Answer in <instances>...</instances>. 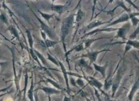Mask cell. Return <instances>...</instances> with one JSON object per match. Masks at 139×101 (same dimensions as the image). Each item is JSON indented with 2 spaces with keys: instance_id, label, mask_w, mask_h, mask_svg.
Returning <instances> with one entry per match:
<instances>
[{
  "instance_id": "obj_5",
  "label": "cell",
  "mask_w": 139,
  "mask_h": 101,
  "mask_svg": "<svg viewBox=\"0 0 139 101\" xmlns=\"http://www.w3.org/2000/svg\"><path fill=\"white\" fill-rule=\"evenodd\" d=\"M98 52H94V53L89 54L88 57H89V58L90 59V60H91L92 62L95 61L96 60V57H97V56L98 55Z\"/></svg>"
},
{
  "instance_id": "obj_18",
  "label": "cell",
  "mask_w": 139,
  "mask_h": 101,
  "mask_svg": "<svg viewBox=\"0 0 139 101\" xmlns=\"http://www.w3.org/2000/svg\"><path fill=\"white\" fill-rule=\"evenodd\" d=\"M77 83L78 84H79V85L81 86H83L84 85L83 81H82L80 79L78 80L77 81Z\"/></svg>"
},
{
  "instance_id": "obj_22",
  "label": "cell",
  "mask_w": 139,
  "mask_h": 101,
  "mask_svg": "<svg viewBox=\"0 0 139 101\" xmlns=\"http://www.w3.org/2000/svg\"></svg>"
},
{
  "instance_id": "obj_14",
  "label": "cell",
  "mask_w": 139,
  "mask_h": 101,
  "mask_svg": "<svg viewBox=\"0 0 139 101\" xmlns=\"http://www.w3.org/2000/svg\"><path fill=\"white\" fill-rule=\"evenodd\" d=\"M28 97L31 100V101H33L32 96V87H31V89L28 92Z\"/></svg>"
},
{
  "instance_id": "obj_17",
  "label": "cell",
  "mask_w": 139,
  "mask_h": 101,
  "mask_svg": "<svg viewBox=\"0 0 139 101\" xmlns=\"http://www.w3.org/2000/svg\"><path fill=\"white\" fill-rule=\"evenodd\" d=\"M83 49V46H82V45H79V46H78L76 47V50L77 51H80V50H82Z\"/></svg>"
},
{
  "instance_id": "obj_16",
  "label": "cell",
  "mask_w": 139,
  "mask_h": 101,
  "mask_svg": "<svg viewBox=\"0 0 139 101\" xmlns=\"http://www.w3.org/2000/svg\"><path fill=\"white\" fill-rule=\"evenodd\" d=\"M48 81H49V82H51L52 84H53L56 87L58 88L59 89H60V88H61L60 87H59V86L58 85V84H57L55 82H54L53 81H52V80H51L50 79H48Z\"/></svg>"
},
{
  "instance_id": "obj_15",
  "label": "cell",
  "mask_w": 139,
  "mask_h": 101,
  "mask_svg": "<svg viewBox=\"0 0 139 101\" xmlns=\"http://www.w3.org/2000/svg\"><path fill=\"white\" fill-rule=\"evenodd\" d=\"M41 15H42L43 17L45 18V19H46L48 21L49 19H50L51 18H52L53 16L52 15H47V14H42Z\"/></svg>"
},
{
  "instance_id": "obj_9",
  "label": "cell",
  "mask_w": 139,
  "mask_h": 101,
  "mask_svg": "<svg viewBox=\"0 0 139 101\" xmlns=\"http://www.w3.org/2000/svg\"><path fill=\"white\" fill-rule=\"evenodd\" d=\"M91 83L93 84V85L96 86V87H98L99 88H100V87H101L102 86V84L98 81L96 80L95 79H93V81H91Z\"/></svg>"
},
{
  "instance_id": "obj_2",
  "label": "cell",
  "mask_w": 139,
  "mask_h": 101,
  "mask_svg": "<svg viewBox=\"0 0 139 101\" xmlns=\"http://www.w3.org/2000/svg\"><path fill=\"white\" fill-rule=\"evenodd\" d=\"M42 27H43V29L44 30V31L48 35V36L50 38L53 39L54 38H55V36L54 34L47 26H46L45 24H43Z\"/></svg>"
},
{
  "instance_id": "obj_8",
  "label": "cell",
  "mask_w": 139,
  "mask_h": 101,
  "mask_svg": "<svg viewBox=\"0 0 139 101\" xmlns=\"http://www.w3.org/2000/svg\"><path fill=\"white\" fill-rule=\"evenodd\" d=\"M60 63V66H61V68H62V71L63 72L64 75V76H65V80H66V83H67V86H68V87H69V85H68V78H67L66 71L64 67L63 66L62 64V63Z\"/></svg>"
},
{
  "instance_id": "obj_7",
  "label": "cell",
  "mask_w": 139,
  "mask_h": 101,
  "mask_svg": "<svg viewBox=\"0 0 139 101\" xmlns=\"http://www.w3.org/2000/svg\"><path fill=\"white\" fill-rule=\"evenodd\" d=\"M95 69H96V70H98L99 71H100V73H101L102 74L104 75V74H105V67H100L99 66L96 65L95 64H94Z\"/></svg>"
},
{
  "instance_id": "obj_20",
  "label": "cell",
  "mask_w": 139,
  "mask_h": 101,
  "mask_svg": "<svg viewBox=\"0 0 139 101\" xmlns=\"http://www.w3.org/2000/svg\"><path fill=\"white\" fill-rule=\"evenodd\" d=\"M79 64L81 65H82V66H85L86 64V62L85 61V60H84L82 59V60H80Z\"/></svg>"
},
{
  "instance_id": "obj_4",
  "label": "cell",
  "mask_w": 139,
  "mask_h": 101,
  "mask_svg": "<svg viewBox=\"0 0 139 101\" xmlns=\"http://www.w3.org/2000/svg\"><path fill=\"white\" fill-rule=\"evenodd\" d=\"M52 9L54 10L55 11L58 13H62V11H63L64 6L61 5H56V6H53L52 7Z\"/></svg>"
},
{
  "instance_id": "obj_21",
  "label": "cell",
  "mask_w": 139,
  "mask_h": 101,
  "mask_svg": "<svg viewBox=\"0 0 139 101\" xmlns=\"http://www.w3.org/2000/svg\"><path fill=\"white\" fill-rule=\"evenodd\" d=\"M64 101H70V99L69 98L65 97V99H64Z\"/></svg>"
},
{
  "instance_id": "obj_19",
  "label": "cell",
  "mask_w": 139,
  "mask_h": 101,
  "mask_svg": "<svg viewBox=\"0 0 139 101\" xmlns=\"http://www.w3.org/2000/svg\"><path fill=\"white\" fill-rule=\"evenodd\" d=\"M124 31L123 29H120L119 30L118 32V36H122L124 34Z\"/></svg>"
},
{
  "instance_id": "obj_3",
  "label": "cell",
  "mask_w": 139,
  "mask_h": 101,
  "mask_svg": "<svg viewBox=\"0 0 139 101\" xmlns=\"http://www.w3.org/2000/svg\"><path fill=\"white\" fill-rule=\"evenodd\" d=\"M42 89L45 92L48 94H55V93L59 92L58 91H57L55 89H52L49 87H44Z\"/></svg>"
},
{
  "instance_id": "obj_13",
  "label": "cell",
  "mask_w": 139,
  "mask_h": 101,
  "mask_svg": "<svg viewBox=\"0 0 139 101\" xmlns=\"http://www.w3.org/2000/svg\"><path fill=\"white\" fill-rule=\"evenodd\" d=\"M48 59L49 60H50L52 62L54 63H55V64H56L58 66V63H57V62L55 60V59H54L53 58L51 55H49V54H48Z\"/></svg>"
},
{
  "instance_id": "obj_12",
  "label": "cell",
  "mask_w": 139,
  "mask_h": 101,
  "mask_svg": "<svg viewBox=\"0 0 139 101\" xmlns=\"http://www.w3.org/2000/svg\"><path fill=\"white\" fill-rule=\"evenodd\" d=\"M128 19V17H127V16H123L120 19L118 20L116 22H115V23H114H114H117V22H122V21H125L127 19Z\"/></svg>"
},
{
  "instance_id": "obj_1",
  "label": "cell",
  "mask_w": 139,
  "mask_h": 101,
  "mask_svg": "<svg viewBox=\"0 0 139 101\" xmlns=\"http://www.w3.org/2000/svg\"><path fill=\"white\" fill-rule=\"evenodd\" d=\"M73 21V16H69L64 20L62 26V36L63 39L65 37V36L68 33L69 28L72 26Z\"/></svg>"
},
{
  "instance_id": "obj_6",
  "label": "cell",
  "mask_w": 139,
  "mask_h": 101,
  "mask_svg": "<svg viewBox=\"0 0 139 101\" xmlns=\"http://www.w3.org/2000/svg\"><path fill=\"white\" fill-rule=\"evenodd\" d=\"M101 24L102 23L100 22L96 21H94V22H92L91 23L89 24V26H88V28L89 29H92V28H93L95 27L96 26H99V25H101Z\"/></svg>"
},
{
  "instance_id": "obj_10",
  "label": "cell",
  "mask_w": 139,
  "mask_h": 101,
  "mask_svg": "<svg viewBox=\"0 0 139 101\" xmlns=\"http://www.w3.org/2000/svg\"><path fill=\"white\" fill-rule=\"evenodd\" d=\"M83 12L81 10H79L78 12L77 15L76 17V21L79 22V21L81 20L82 18L83 17Z\"/></svg>"
},
{
  "instance_id": "obj_11",
  "label": "cell",
  "mask_w": 139,
  "mask_h": 101,
  "mask_svg": "<svg viewBox=\"0 0 139 101\" xmlns=\"http://www.w3.org/2000/svg\"><path fill=\"white\" fill-rule=\"evenodd\" d=\"M57 42H56L50 41V40H47L46 41V44L47 46L48 47L53 46Z\"/></svg>"
}]
</instances>
